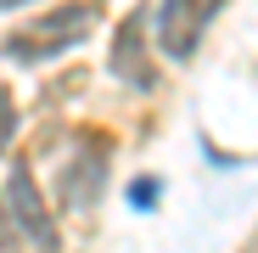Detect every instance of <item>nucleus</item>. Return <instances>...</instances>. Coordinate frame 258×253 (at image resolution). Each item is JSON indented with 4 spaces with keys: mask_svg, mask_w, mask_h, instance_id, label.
Listing matches in <instances>:
<instances>
[{
    "mask_svg": "<svg viewBox=\"0 0 258 253\" xmlns=\"http://www.w3.org/2000/svg\"><path fill=\"white\" fill-rule=\"evenodd\" d=\"M152 197H157V180H135V208H152Z\"/></svg>",
    "mask_w": 258,
    "mask_h": 253,
    "instance_id": "0eeeda50",
    "label": "nucleus"
},
{
    "mask_svg": "<svg viewBox=\"0 0 258 253\" xmlns=\"http://www.w3.org/2000/svg\"><path fill=\"white\" fill-rule=\"evenodd\" d=\"M101 180H107V158H101V141L90 146V158H73L68 169H62V191H68V203L73 208H90L96 197H101Z\"/></svg>",
    "mask_w": 258,
    "mask_h": 253,
    "instance_id": "20e7f679",
    "label": "nucleus"
},
{
    "mask_svg": "<svg viewBox=\"0 0 258 253\" xmlns=\"http://www.w3.org/2000/svg\"><path fill=\"white\" fill-rule=\"evenodd\" d=\"M0 6H28V0H0Z\"/></svg>",
    "mask_w": 258,
    "mask_h": 253,
    "instance_id": "1a4fd4ad",
    "label": "nucleus"
},
{
    "mask_svg": "<svg viewBox=\"0 0 258 253\" xmlns=\"http://www.w3.org/2000/svg\"><path fill=\"white\" fill-rule=\"evenodd\" d=\"M6 208H12V220H17L23 236H34L39 247H62V236H56V225H51V208L39 203V191H34L28 163L12 169V180H6Z\"/></svg>",
    "mask_w": 258,
    "mask_h": 253,
    "instance_id": "7ed1b4c3",
    "label": "nucleus"
},
{
    "mask_svg": "<svg viewBox=\"0 0 258 253\" xmlns=\"http://www.w3.org/2000/svg\"><path fill=\"white\" fill-rule=\"evenodd\" d=\"M0 247H12V208H6V197H0Z\"/></svg>",
    "mask_w": 258,
    "mask_h": 253,
    "instance_id": "6e6552de",
    "label": "nucleus"
},
{
    "mask_svg": "<svg viewBox=\"0 0 258 253\" xmlns=\"http://www.w3.org/2000/svg\"><path fill=\"white\" fill-rule=\"evenodd\" d=\"M12 135H17V107H12V96L0 90V152L12 146Z\"/></svg>",
    "mask_w": 258,
    "mask_h": 253,
    "instance_id": "423d86ee",
    "label": "nucleus"
},
{
    "mask_svg": "<svg viewBox=\"0 0 258 253\" xmlns=\"http://www.w3.org/2000/svg\"><path fill=\"white\" fill-rule=\"evenodd\" d=\"M112 68H118V79H129V84H135V90H152V84H157V73L146 68V51H141V17H129V23L118 28Z\"/></svg>",
    "mask_w": 258,
    "mask_h": 253,
    "instance_id": "39448f33",
    "label": "nucleus"
},
{
    "mask_svg": "<svg viewBox=\"0 0 258 253\" xmlns=\"http://www.w3.org/2000/svg\"><path fill=\"white\" fill-rule=\"evenodd\" d=\"M90 23H96V12H90V6H56L45 23H34L28 34H12V39H6V51H12V57H23V62L62 57L68 45H79V39L90 34Z\"/></svg>",
    "mask_w": 258,
    "mask_h": 253,
    "instance_id": "f257e3e1",
    "label": "nucleus"
},
{
    "mask_svg": "<svg viewBox=\"0 0 258 253\" xmlns=\"http://www.w3.org/2000/svg\"><path fill=\"white\" fill-rule=\"evenodd\" d=\"M219 6L225 0H163V12H157V45H163V57L185 62L202 45L208 23L219 17Z\"/></svg>",
    "mask_w": 258,
    "mask_h": 253,
    "instance_id": "f03ea898",
    "label": "nucleus"
}]
</instances>
